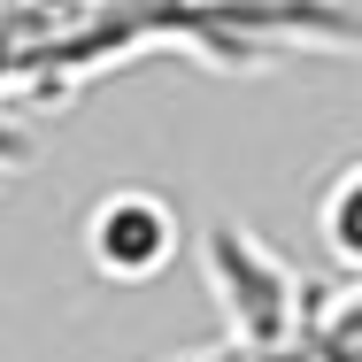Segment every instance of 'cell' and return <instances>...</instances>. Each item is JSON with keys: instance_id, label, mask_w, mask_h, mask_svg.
<instances>
[{"instance_id": "7a4b0ae2", "label": "cell", "mask_w": 362, "mask_h": 362, "mask_svg": "<svg viewBox=\"0 0 362 362\" xmlns=\"http://www.w3.org/2000/svg\"><path fill=\"white\" fill-rule=\"evenodd\" d=\"M316 231H324V255L339 278L362 270V162H339L324 177V209H316Z\"/></svg>"}, {"instance_id": "6da1fadb", "label": "cell", "mask_w": 362, "mask_h": 362, "mask_svg": "<svg viewBox=\"0 0 362 362\" xmlns=\"http://www.w3.org/2000/svg\"><path fill=\"white\" fill-rule=\"evenodd\" d=\"M85 255H93V270L116 278V286L162 278V270L177 262V216H170V201H162V193H139V185L108 193V201L85 216Z\"/></svg>"}, {"instance_id": "3957f363", "label": "cell", "mask_w": 362, "mask_h": 362, "mask_svg": "<svg viewBox=\"0 0 362 362\" xmlns=\"http://www.w3.org/2000/svg\"><path fill=\"white\" fill-rule=\"evenodd\" d=\"M223 362H316L300 339H286V347H247V355H223Z\"/></svg>"}]
</instances>
